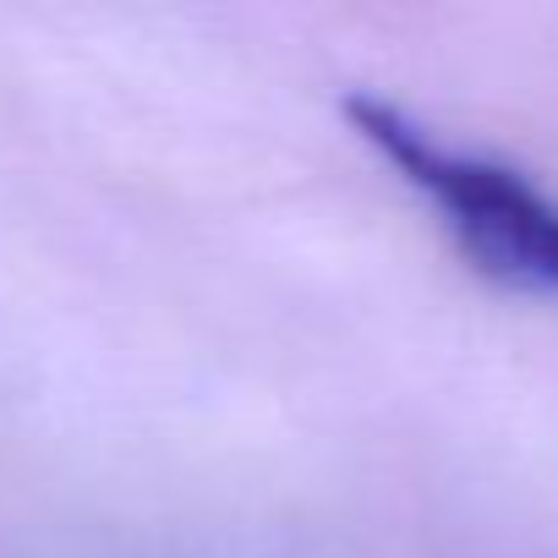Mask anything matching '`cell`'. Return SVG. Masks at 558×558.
Here are the masks:
<instances>
[{"mask_svg":"<svg viewBox=\"0 0 558 558\" xmlns=\"http://www.w3.org/2000/svg\"><path fill=\"white\" fill-rule=\"evenodd\" d=\"M345 116L356 137L444 214L449 235L482 274L558 302V197L547 186L509 159L444 143L433 126L378 94H351Z\"/></svg>","mask_w":558,"mask_h":558,"instance_id":"1","label":"cell"}]
</instances>
